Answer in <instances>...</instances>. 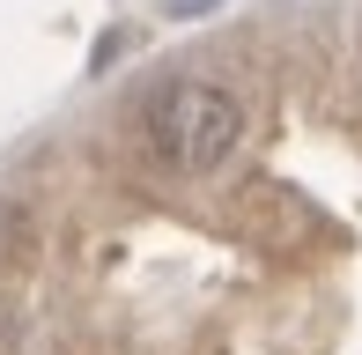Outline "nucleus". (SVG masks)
I'll return each instance as SVG.
<instances>
[{"mask_svg":"<svg viewBox=\"0 0 362 355\" xmlns=\"http://www.w3.org/2000/svg\"><path fill=\"white\" fill-rule=\"evenodd\" d=\"M148 141L170 170H222L244 141V104L215 82H170L148 104Z\"/></svg>","mask_w":362,"mask_h":355,"instance_id":"1","label":"nucleus"}]
</instances>
